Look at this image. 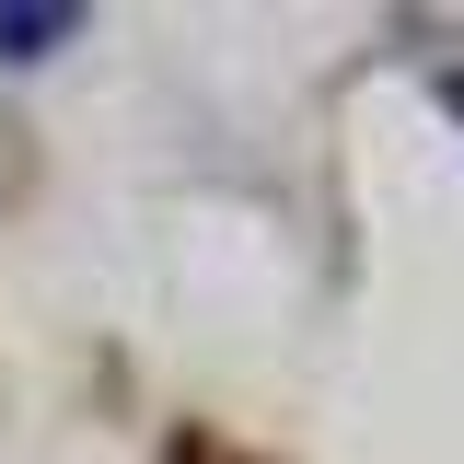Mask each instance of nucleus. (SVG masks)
Instances as JSON below:
<instances>
[{
    "label": "nucleus",
    "mask_w": 464,
    "mask_h": 464,
    "mask_svg": "<svg viewBox=\"0 0 464 464\" xmlns=\"http://www.w3.org/2000/svg\"><path fill=\"white\" fill-rule=\"evenodd\" d=\"M70 35H82V12H70V0H24V12H0V58H47V47H70Z\"/></svg>",
    "instance_id": "obj_1"
},
{
    "label": "nucleus",
    "mask_w": 464,
    "mask_h": 464,
    "mask_svg": "<svg viewBox=\"0 0 464 464\" xmlns=\"http://www.w3.org/2000/svg\"><path fill=\"white\" fill-rule=\"evenodd\" d=\"M441 105H453V116H464V70H453V82H441Z\"/></svg>",
    "instance_id": "obj_2"
}]
</instances>
